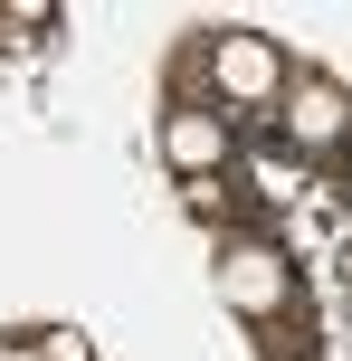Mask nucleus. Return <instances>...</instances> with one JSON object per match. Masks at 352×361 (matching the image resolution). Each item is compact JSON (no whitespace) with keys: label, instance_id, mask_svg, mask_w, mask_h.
<instances>
[{"label":"nucleus","instance_id":"f03ea898","mask_svg":"<svg viewBox=\"0 0 352 361\" xmlns=\"http://www.w3.org/2000/svg\"><path fill=\"white\" fill-rule=\"evenodd\" d=\"M210 105L238 124V114H277V95L296 86V67H286V48L267 29H210Z\"/></svg>","mask_w":352,"mask_h":361},{"label":"nucleus","instance_id":"6e6552de","mask_svg":"<svg viewBox=\"0 0 352 361\" xmlns=\"http://www.w3.org/2000/svg\"><path fill=\"white\" fill-rule=\"evenodd\" d=\"M0 361H29V343H10V333H0Z\"/></svg>","mask_w":352,"mask_h":361},{"label":"nucleus","instance_id":"423d86ee","mask_svg":"<svg viewBox=\"0 0 352 361\" xmlns=\"http://www.w3.org/2000/svg\"><path fill=\"white\" fill-rule=\"evenodd\" d=\"M29 352H38V361H95V343H86V333H76V324H57V333H38Z\"/></svg>","mask_w":352,"mask_h":361},{"label":"nucleus","instance_id":"20e7f679","mask_svg":"<svg viewBox=\"0 0 352 361\" xmlns=\"http://www.w3.org/2000/svg\"><path fill=\"white\" fill-rule=\"evenodd\" d=\"M162 162L181 180H219L229 162H238V124H229L219 105H200V95H181V105L162 114Z\"/></svg>","mask_w":352,"mask_h":361},{"label":"nucleus","instance_id":"39448f33","mask_svg":"<svg viewBox=\"0 0 352 361\" xmlns=\"http://www.w3.org/2000/svg\"><path fill=\"white\" fill-rule=\"evenodd\" d=\"M38 29H57V0H10L0 10V48H29Z\"/></svg>","mask_w":352,"mask_h":361},{"label":"nucleus","instance_id":"1a4fd4ad","mask_svg":"<svg viewBox=\"0 0 352 361\" xmlns=\"http://www.w3.org/2000/svg\"><path fill=\"white\" fill-rule=\"evenodd\" d=\"M334 162H343V190H352V143H343V152H334Z\"/></svg>","mask_w":352,"mask_h":361},{"label":"nucleus","instance_id":"9d476101","mask_svg":"<svg viewBox=\"0 0 352 361\" xmlns=\"http://www.w3.org/2000/svg\"><path fill=\"white\" fill-rule=\"evenodd\" d=\"M343 267H352V257H343Z\"/></svg>","mask_w":352,"mask_h":361},{"label":"nucleus","instance_id":"7ed1b4c3","mask_svg":"<svg viewBox=\"0 0 352 361\" xmlns=\"http://www.w3.org/2000/svg\"><path fill=\"white\" fill-rule=\"evenodd\" d=\"M277 133L296 162H334V152L352 143V95L324 86V76H296V86L277 95Z\"/></svg>","mask_w":352,"mask_h":361},{"label":"nucleus","instance_id":"f257e3e1","mask_svg":"<svg viewBox=\"0 0 352 361\" xmlns=\"http://www.w3.org/2000/svg\"><path fill=\"white\" fill-rule=\"evenodd\" d=\"M219 295H229L238 324L286 333V324H296V257H286L267 228H229L219 238Z\"/></svg>","mask_w":352,"mask_h":361},{"label":"nucleus","instance_id":"0eeeda50","mask_svg":"<svg viewBox=\"0 0 352 361\" xmlns=\"http://www.w3.org/2000/svg\"><path fill=\"white\" fill-rule=\"evenodd\" d=\"M248 180H257V200H267V209H286V200H296V162H257Z\"/></svg>","mask_w":352,"mask_h":361}]
</instances>
